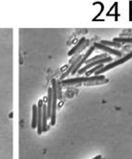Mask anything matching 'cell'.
Listing matches in <instances>:
<instances>
[{
	"label": "cell",
	"instance_id": "10",
	"mask_svg": "<svg viewBox=\"0 0 132 159\" xmlns=\"http://www.w3.org/2000/svg\"><path fill=\"white\" fill-rule=\"evenodd\" d=\"M108 56H107V54H100V55H96V56L95 57H93L91 58V59H88L86 62H85V64L86 65H88L90 63H92V62H95V61H98V60H100V59H104V58H107Z\"/></svg>",
	"mask_w": 132,
	"mask_h": 159
},
{
	"label": "cell",
	"instance_id": "1",
	"mask_svg": "<svg viewBox=\"0 0 132 159\" xmlns=\"http://www.w3.org/2000/svg\"><path fill=\"white\" fill-rule=\"evenodd\" d=\"M104 79V75H98V76H89V77H76V78H69V79H64L61 81V84L63 86H69V85H75V84H81V83L86 82H93V81H102Z\"/></svg>",
	"mask_w": 132,
	"mask_h": 159
},
{
	"label": "cell",
	"instance_id": "6",
	"mask_svg": "<svg viewBox=\"0 0 132 159\" xmlns=\"http://www.w3.org/2000/svg\"><path fill=\"white\" fill-rule=\"evenodd\" d=\"M85 43H86V39H85V38H81V39L79 40L78 43H76V46H75L73 48H71V51H68V56H73V55L82 47V46H83V44H84Z\"/></svg>",
	"mask_w": 132,
	"mask_h": 159
},
{
	"label": "cell",
	"instance_id": "13",
	"mask_svg": "<svg viewBox=\"0 0 132 159\" xmlns=\"http://www.w3.org/2000/svg\"><path fill=\"white\" fill-rule=\"evenodd\" d=\"M116 43H132V38H115L113 40Z\"/></svg>",
	"mask_w": 132,
	"mask_h": 159
},
{
	"label": "cell",
	"instance_id": "14",
	"mask_svg": "<svg viewBox=\"0 0 132 159\" xmlns=\"http://www.w3.org/2000/svg\"><path fill=\"white\" fill-rule=\"evenodd\" d=\"M61 80H56V86H57V96L58 98H62V92H61Z\"/></svg>",
	"mask_w": 132,
	"mask_h": 159
},
{
	"label": "cell",
	"instance_id": "16",
	"mask_svg": "<svg viewBox=\"0 0 132 159\" xmlns=\"http://www.w3.org/2000/svg\"><path fill=\"white\" fill-rule=\"evenodd\" d=\"M102 157L101 156H100V155H98V156H96L95 158H93V159H101Z\"/></svg>",
	"mask_w": 132,
	"mask_h": 159
},
{
	"label": "cell",
	"instance_id": "5",
	"mask_svg": "<svg viewBox=\"0 0 132 159\" xmlns=\"http://www.w3.org/2000/svg\"><path fill=\"white\" fill-rule=\"evenodd\" d=\"M93 46L96 48H98V49H101L103 51H105L107 53H110V54H113V55H116V56L120 57L121 56V52L117 49H113V48H111L109 46H103V44L99 43H93Z\"/></svg>",
	"mask_w": 132,
	"mask_h": 159
},
{
	"label": "cell",
	"instance_id": "8",
	"mask_svg": "<svg viewBox=\"0 0 132 159\" xmlns=\"http://www.w3.org/2000/svg\"><path fill=\"white\" fill-rule=\"evenodd\" d=\"M32 128H37V124H38V106L33 105L32 107Z\"/></svg>",
	"mask_w": 132,
	"mask_h": 159
},
{
	"label": "cell",
	"instance_id": "7",
	"mask_svg": "<svg viewBox=\"0 0 132 159\" xmlns=\"http://www.w3.org/2000/svg\"><path fill=\"white\" fill-rule=\"evenodd\" d=\"M47 119L51 118V108H52V88H48L47 95Z\"/></svg>",
	"mask_w": 132,
	"mask_h": 159
},
{
	"label": "cell",
	"instance_id": "15",
	"mask_svg": "<svg viewBox=\"0 0 132 159\" xmlns=\"http://www.w3.org/2000/svg\"><path fill=\"white\" fill-rule=\"evenodd\" d=\"M129 20H132V1L129 2Z\"/></svg>",
	"mask_w": 132,
	"mask_h": 159
},
{
	"label": "cell",
	"instance_id": "2",
	"mask_svg": "<svg viewBox=\"0 0 132 159\" xmlns=\"http://www.w3.org/2000/svg\"><path fill=\"white\" fill-rule=\"evenodd\" d=\"M52 108H51V118L50 123L51 125H55L56 123V108H57V86H56V79H52Z\"/></svg>",
	"mask_w": 132,
	"mask_h": 159
},
{
	"label": "cell",
	"instance_id": "3",
	"mask_svg": "<svg viewBox=\"0 0 132 159\" xmlns=\"http://www.w3.org/2000/svg\"><path fill=\"white\" fill-rule=\"evenodd\" d=\"M131 58H132V51H130L129 53H127V54L126 55V56H123V58H121V59H118L117 61L113 62V63H109V64H107L106 66H104V67L101 68V70H99L98 71H96V72L95 75H96V76L101 75V74L104 73V72H105V71L111 70V68H114L115 67H117V66H119V65H121V64L126 63V61H128L129 59H131Z\"/></svg>",
	"mask_w": 132,
	"mask_h": 159
},
{
	"label": "cell",
	"instance_id": "12",
	"mask_svg": "<svg viewBox=\"0 0 132 159\" xmlns=\"http://www.w3.org/2000/svg\"><path fill=\"white\" fill-rule=\"evenodd\" d=\"M108 83V79H104L102 81H93V82H86L84 83L85 86H98V85H102Z\"/></svg>",
	"mask_w": 132,
	"mask_h": 159
},
{
	"label": "cell",
	"instance_id": "9",
	"mask_svg": "<svg viewBox=\"0 0 132 159\" xmlns=\"http://www.w3.org/2000/svg\"><path fill=\"white\" fill-rule=\"evenodd\" d=\"M99 43L103 44V46H109V47H110V46H114V47H117V48L121 47V43H116V41H101Z\"/></svg>",
	"mask_w": 132,
	"mask_h": 159
},
{
	"label": "cell",
	"instance_id": "4",
	"mask_svg": "<svg viewBox=\"0 0 132 159\" xmlns=\"http://www.w3.org/2000/svg\"><path fill=\"white\" fill-rule=\"evenodd\" d=\"M43 105L44 101L43 100H39L38 103V124H37V128H38V134L41 135L43 133Z\"/></svg>",
	"mask_w": 132,
	"mask_h": 159
},
{
	"label": "cell",
	"instance_id": "11",
	"mask_svg": "<svg viewBox=\"0 0 132 159\" xmlns=\"http://www.w3.org/2000/svg\"><path fill=\"white\" fill-rule=\"evenodd\" d=\"M86 61H87V59H85V58H84V56H83V57H82V59L80 60V62H79V63L75 66V68H73V71H71V74H75L76 72H78V71H79V70H80V68H81L82 65L84 64Z\"/></svg>",
	"mask_w": 132,
	"mask_h": 159
}]
</instances>
